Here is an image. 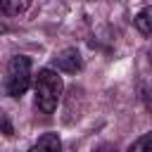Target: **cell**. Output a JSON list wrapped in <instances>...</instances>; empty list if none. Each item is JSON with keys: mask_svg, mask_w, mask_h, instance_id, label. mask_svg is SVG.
Instances as JSON below:
<instances>
[{"mask_svg": "<svg viewBox=\"0 0 152 152\" xmlns=\"http://www.w3.org/2000/svg\"><path fill=\"white\" fill-rule=\"evenodd\" d=\"M55 64H57V69H62L66 74H76L83 69V59H81V52L76 48H64L62 52H57Z\"/></svg>", "mask_w": 152, "mask_h": 152, "instance_id": "3", "label": "cell"}, {"mask_svg": "<svg viewBox=\"0 0 152 152\" xmlns=\"http://www.w3.org/2000/svg\"><path fill=\"white\" fill-rule=\"evenodd\" d=\"M62 90H64V83H62V76H57V71H52V69L38 71V76H36V104L40 112L52 114L59 104Z\"/></svg>", "mask_w": 152, "mask_h": 152, "instance_id": "1", "label": "cell"}, {"mask_svg": "<svg viewBox=\"0 0 152 152\" xmlns=\"http://www.w3.org/2000/svg\"><path fill=\"white\" fill-rule=\"evenodd\" d=\"M95 152H119V150H116L114 145H100V147H97Z\"/></svg>", "mask_w": 152, "mask_h": 152, "instance_id": "9", "label": "cell"}, {"mask_svg": "<svg viewBox=\"0 0 152 152\" xmlns=\"http://www.w3.org/2000/svg\"><path fill=\"white\" fill-rule=\"evenodd\" d=\"M28 152H62V140L57 133H43Z\"/></svg>", "mask_w": 152, "mask_h": 152, "instance_id": "4", "label": "cell"}, {"mask_svg": "<svg viewBox=\"0 0 152 152\" xmlns=\"http://www.w3.org/2000/svg\"><path fill=\"white\" fill-rule=\"evenodd\" d=\"M133 24H135V28H138L140 33L150 36V33H152V5H150V7H142V10L133 17Z\"/></svg>", "mask_w": 152, "mask_h": 152, "instance_id": "5", "label": "cell"}, {"mask_svg": "<svg viewBox=\"0 0 152 152\" xmlns=\"http://www.w3.org/2000/svg\"><path fill=\"white\" fill-rule=\"evenodd\" d=\"M24 10H28V2L26 0L24 2H19V0H0V12L2 14H19Z\"/></svg>", "mask_w": 152, "mask_h": 152, "instance_id": "6", "label": "cell"}, {"mask_svg": "<svg viewBox=\"0 0 152 152\" xmlns=\"http://www.w3.org/2000/svg\"><path fill=\"white\" fill-rule=\"evenodd\" d=\"M145 100H147V107L152 109V93H147V95H145Z\"/></svg>", "mask_w": 152, "mask_h": 152, "instance_id": "10", "label": "cell"}, {"mask_svg": "<svg viewBox=\"0 0 152 152\" xmlns=\"http://www.w3.org/2000/svg\"><path fill=\"white\" fill-rule=\"evenodd\" d=\"M0 133H5V135H14L12 121L7 119V114H5V112H0Z\"/></svg>", "mask_w": 152, "mask_h": 152, "instance_id": "8", "label": "cell"}, {"mask_svg": "<svg viewBox=\"0 0 152 152\" xmlns=\"http://www.w3.org/2000/svg\"><path fill=\"white\" fill-rule=\"evenodd\" d=\"M128 152H152V131L142 133V135L128 147Z\"/></svg>", "mask_w": 152, "mask_h": 152, "instance_id": "7", "label": "cell"}, {"mask_svg": "<svg viewBox=\"0 0 152 152\" xmlns=\"http://www.w3.org/2000/svg\"><path fill=\"white\" fill-rule=\"evenodd\" d=\"M28 83H31V59L24 55L12 57L7 64V81H5L7 93L12 97H21L26 93Z\"/></svg>", "mask_w": 152, "mask_h": 152, "instance_id": "2", "label": "cell"}]
</instances>
